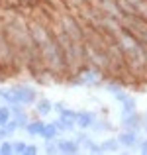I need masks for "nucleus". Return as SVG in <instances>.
<instances>
[{"mask_svg":"<svg viewBox=\"0 0 147 155\" xmlns=\"http://www.w3.org/2000/svg\"><path fill=\"white\" fill-rule=\"evenodd\" d=\"M69 84L73 87H87V88H100L104 83V71H100L98 67L84 63L80 69H77L75 73L67 77Z\"/></svg>","mask_w":147,"mask_h":155,"instance_id":"nucleus-1","label":"nucleus"},{"mask_svg":"<svg viewBox=\"0 0 147 155\" xmlns=\"http://www.w3.org/2000/svg\"><path fill=\"white\" fill-rule=\"evenodd\" d=\"M12 92H14L16 100H18L22 106H26V108H30V106H34V102L38 100V88L31 87V84L28 83H14L12 84Z\"/></svg>","mask_w":147,"mask_h":155,"instance_id":"nucleus-2","label":"nucleus"},{"mask_svg":"<svg viewBox=\"0 0 147 155\" xmlns=\"http://www.w3.org/2000/svg\"><path fill=\"white\" fill-rule=\"evenodd\" d=\"M141 137H143V134H137V132H132V130H120V132L116 134V140L118 143L122 145V149H136L137 145H139Z\"/></svg>","mask_w":147,"mask_h":155,"instance_id":"nucleus-3","label":"nucleus"},{"mask_svg":"<svg viewBox=\"0 0 147 155\" xmlns=\"http://www.w3.org/2000/svg\"><path fill=\"white\" fill-rule=\"evenodd\" d=\"M57 147H59V153L63 155H77L80 153V145L75 137H65V136H57Z\"/></svg>","mask_w":147,"mask_h":155,"instance_id":"nucleus-4","label":"nucleus"},{"mask_svg":"<svg viewBox=\"0 0 147 155\" xmlns=\"http://www.w3.org/2000/svg\"><path fill=\"white\" fill-rule=\"evenodd\" d=\"M98 118V114L94 110H77V120H75V128L79 130H90V126L94 124V120Z\"/></svg>","mask_w":147,"mask_h":155,"instance_id":"nucleus-5","label":"nucleus"},{"mask_svg":"<svg viewBox=\"0 0 147 155\" xmlns=\"http://www.w3.org/2000/svg\"><path fill=\"white\" fill-rule=\"evenodd\" d=\"M120 124H122V130H132V132L141 134V114L132 112V114H126V116H120Z\"/></svg>","mask_w":147,"mask_h":155,"instance_id":"nucleus-6","label":"nucleus"},{"mask_svg":"<svg viewBox=\"0 0 147 155\" xmlns=\"http://www.w3.org/2000/svg\"><path fill=\"white\" fill-rule=\"evenodd\" d=\"M34 112L38 118H47L49 114H53V102L47 98V96H38V100L34 102Z\"/></svg>","mask_w":147,"mask_h":155,"instance_id":"nucleus-7","label":"nucleus"},{"mask_svg":"<svg viewBox=\"0 0 147 155\" xmlns=\"http://www.w3.org/2000/svg\"><path fill=\"white\" fill-rule=\"evenodd\" d=\"M90 134H104V132H116V128H114V124L110 120H106L104 116H98L94 120V124L90 126V130H88Z\"/></svg>","mask_w":147,"mask_h":155,"instance_id":"nucleus-8","label":"nucleus"},{"mask_svg":"<svg viewBox=\"0 0 147 155\" xmlns=\"http://www.w3.org/2000/svg\"><path fill=\"white\" fill-rule=\"evenodd\" d=\"M57 116H59V120L63 122L65 126H67L69 130H75V120H77V110H73V108H69V106H65L63 110H61L59 114H57Z\"/></svg>","mask_w":147,"mask_h":155,"instance_id":"nucleus-9","label":"nucleus"},{"mask_svg":"<svg viewBox=\"0 0 147 155\" xmlns=\"http://www.w3.org/2000/svg\"><path fill=\"white\" fill-rule=\"evenodd\" d=\"M98 143H100V147H102V155L104 153H120L122 151V145L118 143L116 136H110V137H106V140L98 141Z\"/></svg>","mask_w":147,"mask_h":155,"instance_id":"nucleus-10","label":"nucleus"},{"mask_svg":"<svg viewBox=\"0 0 147 155\" xmlns=\"http://www.w3.org/2000/svg\"><path fill=\"white\" fill-rule=\"evenodd\" d=\"M43 124H45V122H43L41 118L30 120V122H28V126L24 128V132H26L30 137H39V134H41V130H43Z\"/></svg>","mask_w":147,"mask_h":155,"instance_id":"nucleus-11","label":"nucleus"},{"mask_svg":"<svg viewBox=\"0 0 147 155\" xmlns=\"http://www.w3.org/2000/svg\"><path fill=\"white\" fill-rule=\"evenodd\" d=\"M80 151H84V153H92V155H102V147H100V143H98L96 140H92V137L88 136L87 140L80 143Z\"/></svg>","mask_w":147,"mask_h":155,"instance_id":"nucleus-12","label":"nucleus"},{"mask_svg":"<svg viewBox=\"0 0 147 155\" xmlns=\"http://www.w3.org/2000/svg\"><path fill=\"white\" fill-rule=\"evenodd\" d=\"M57 136H61V134H59V130H57V126L53 124V120L45 122V124H43L41 134H39V137H41L43 141H47V140H55Z\"/></svg>","mask_w":147,"mask_h":155,"instance_id":"nucleus-13","label":"nucleus"},{"mask_svg":"<svg viewBox=\"0 0 147 155\" xmlns=\"http://www.w3.org/2000/svg\"><path fill=\"white\" fill-rule=\"evenodd\" d=\"M0 102H4V104H8V106L20 104L18 100H16V96H14V92H12L10 87H0Z\"/></svg>","mask_w":147,"mask_h":155,"instance_id":"nucleus-14","label":"nucleus"},{"mask_svg":"<svg viewBox=\"0 0 147 155\" xmlns=\"http://www.w3.org/2000/svg\"><path fill=\"white\" fill-rule=\"evenodd\" d=\"M132 112H137V100L133 96H129L126 102L120 104V116H126V114H132Z\"/></svg>","mask_w":147,"mask_h":155,"instance_id":"nucleus-15","label":"nucleus"},{"mask_svg":"<svg viewBox=\"0 0 147 155\" xmlns=\"http://www.w3.org/2000/svg\"><path fill=\"white\" fill-rule=\"evenodd\" d=\"M102 88H104L106 92H110V94H116L118 91L124 88V83L118 81V79H114V81H108V83H102Z\"/></svg>","mask_w":147,"mask_h":155,"instance_id":"nucleus-16","label":"nucleus"},{"mask_svg":"<svg viewBox=\"0 0 147 155\" xmlns=\"http://www.w3.org/2000/svg\"><path fill=\"white\" fill-rule=\"evenodd\" d=\"M43 153L47 155H59V147H57V137L55 140H47L43 145Z\"/></svg>","mask_w":147,"mask_h":155,"instance_id":"nucleus-17","label":"nucleus"},{"mask_svg":"<svg viewBox=\"0 0 147 155\" xmlns=\"http://www.w3.org/2000/svg\"><path fill=\"white\" fill-rule=\"evenodd\" d=\"M2 128H4V132L8 134V137H10V140L16 136V132H18V124H16V120H14V118H10V120H8L6 124L2 126Z\"/></svg>","mask_w":147,"mask_h":155,"instance_id":"nucleus-18","label":"nucleus"},{"mask_svg":"<svg viewBox=\"0 0 147 155\" xmlns=\"http://www.w3.org/2000/svg\"><path fill=\"white\" fill-rule=\"evenodd\" d=\"M12 118V114H10V106L8 104H4V102H0V126H4L8 120Z\"/></svg>","mask_w":147,"mask_h":155,"instance_id":"nucleus-19","label":"nucleus"},{"mask_svg":"<svg viewBox=\"0 0 147 155\" xmlns=\"http://www.w3.org/2000/svg\"><path fill=\"white\" fill-rule=\"evenodd\" d=\"M0 155H14V145H12V140L0 141Z\"/></svg>","mask_w":147,"mask_h":155,"instance_id":"nucleus-20","label":"nucleus"},{"mask_svg":"<svg viewBox=\"0 0 147 155\" xmlns=\"http://www.w3.org/2000/svg\"><path fill=\"white\" fill-rule=\"evenodd\" d=\"M12 145H14V153L24 155V153H26V145H28V141H26V140H12Z\"/></svg>","mask_w":147,"mask_h":155,"instance_id":"nucleus-21","label":"nucleus"},{"mask_svg":"<svg viewBox=\"0 0 147 155\" xmlns=\"http://www.w3.org/2000/svg\"><path fill=\"white\" fill-rule=\"evenodd\" d=\"M38 153H41V149H39L35 143H28L26 145V153L24 155H38Z\"/></svg>","mask_w":147,"mask_h":155,"instance_id":"nucleus-22","label":"nucleus"},{"mask_svg":"<svg viewBox=\"0 0 147 155\" xmlns=\"http://www.w3.org/2000/svg\"><path fill=\"white\" fill-rule=\"evenodd\" d=\"M141 134L147 136V110L141 112Z\"/></svg>","mask_w":147,"mask_h":155,"instance_id":"nucleus-23","label":"nucleus"},{"mask_svg":"<svg viewBox=\"0 0 147 155\" xmlns=\"http://www.w3.org/2000/svg\"><path fill=\"white\" fill-rule=\"evenodd\" d=\"M137 149H139V153L147 155V136L141 137V141H139V145H137Z\"/></svg>","mask_w":147,"mask_h":155,"instance_id":"nucleus-24","label":"nucleus"},{"mask_svg":"<svg viewBox=\"0 0 147 155\" xmlns=\"http://www.w3.org/2000/svg\"><path fill=\"white\" fill-rule=\"evenodd\" d=\"M67 106V102H63V100H59V102H53V114H59L61 110Z\"/></svg>","mask_w":147,"mask_h":155,"instance_id":"nucleus-25","label":"nucleus"},{"mask_svg":"<svg viewBox=\"0 0 147 155\" xmlns=\"http://www.w3.org/2000/svg\"><path fill=\"white\" fill-rule=\"evenodd\" d=\"M4 140H10V137H8V134L4 132V128L0 126V141H4Z\"/></svg>","mask_w":147,"mask_h":155,"instance_id":"nucleus-26","label":"nucleus"}]
</instances>
